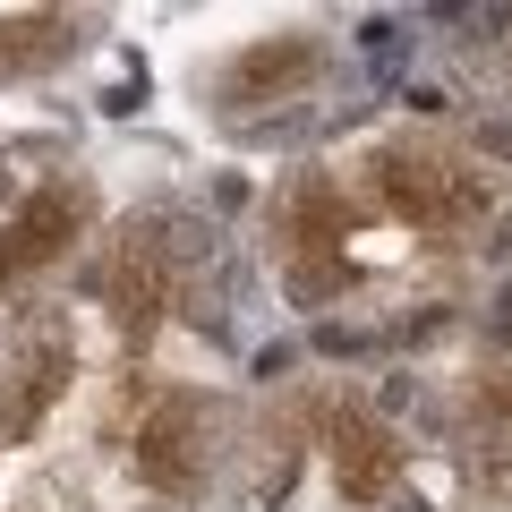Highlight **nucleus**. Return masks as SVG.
I'll use <instances>...</instances> for the list:
<instances>
[{"mask_svg": "<svg viewBox=\"0 0 512 512\" xmlns=\"http://www.w3.org/2000/svg\"><path fill=\"white\" fill-rule=\"evenodd\" d=\"M188 256H197V239H188L180 214H146V222L120 231V248L103 256V308H111V325H120L128 342H146V333L171 316Z\"/></svg>", "mask_w": 512, "mask_h": 512, "instance_id": "nucleus-1", "label": "nucleus"}, {"mask_svg": "<svg viewBox=\"0 0 512 512\" xmlns=\"http://www.w3.org/2000/svg\"><path fill=\"white\" fill-rule=\"evenodd\" d=\"M367 171H376L384 214L410 222V231L453 239V231H470V222L487 214V171H470L461 154H444V146H376Z\"/></svg>", "mask_w": 512, "mask_h": 512, "instance_id": "nucleus-2", "label": "nucleus"}, {"mask_svg": "<svg viewBox=\"0 0 512 512\" xmlns=\"http://www.w3.org/2000/svg\"><path fill=\"white\" fill-rule=\"evenodd\" d=\"M282 239H291V291L299 299H325V291L350 282V205H342V188H333L325 171H308V180L291 188Z\"/></svg>", "mask_w": 512, "mask_h": 512, "instance_id": "nucleus-3", "label": "nucleus"}, {"mask_svg": "<svg viewBox=\"0 0 512 512\" xmlns=\"http://www.w3.org/2000/svg\"><path fill=\"white\" fill-rule=\"evenodd\" d=\"M205 470H214V402H197V393L154 402V419L137 427V478L154 495H197Z\"/></svg>", "mask_w": 512, "mask_h": 512, "instance_id": "nucleus-4", "label": "nucleus"}, {"mask_svg": "<svg viewBox=\"0 0 512 512\" xmlns=\"http://www.w3.org/2000/svg\"><path fill=\"white\" fill-rule=\"evenodd\" d=\"M77 231H86V188H77V180L35 188V197H26L18 214L0 222V282L43 274L52 256H69V239H77Z\"/></svg>", "mask_w": 512, "mask_h": 512, "instance_id": "nucleus-5", "label": "nucleus"}, {"mask_svg": "<svg viewBox=\"0 0 512 512\" xmlns=\"http://www.w3.org/2000/svg\"><path fill=\"white\" fill-rule=\"evenodd\" d=\"M69 367H77V342H69L60 325H35V333H26V350L9 359V376H0V436H9V444L43 427V410L69 393Z\"/></svg>", "mask_w": 512, "mask_h": 512, "instance_id": "nucleus-6", "label": "nucleus"}, {"mask_svg": "<svg viewBox=\"0 0 512 512\" xmlns=\"http://www.w3.org/2000/svg\"><path fill=\"white\" fill-rule=\"evenodd\" d=\"M325 444H333V487L350 495V504H376V495H393V478H402V436L376 419V410L342 402L325 419Z\"/></svg>", "mask_w": 512, "mask_h": 512, "instance_id": "nucleus-7", "label": "nucleus"}, {"mask_svg": "<svg viewBox=\"0 0 512 512\" xmlns=\"http://www.w3.org/2000/svg\"><path fill=\"white\" fill-rule=\"evenodd\" d=\"M308 77H316V43H308V35H282V43H256V52L231 69V94H239V103L265 94V86L291 94V86H308Z\"/></svg>", "mask_w": 512, "mask_h": 512, "instance_id": "nucleus-8", "label": "nucleus"}, {"mask_svg": "<svg viewBox=\"0 0 512 512\" xmlns=\"http://www.w3.org/2000/svg\"><path fill=\"white\" fill-rule=\"evenodd\" d=\"M77 43V26L60 9H26V18H0V69H52Z\"/></svg>", "mask_w": 512, "mask_h": 512, "instance_id": "nucleus-9", "label": "nucleus"}, {"mask_svg": "<svg viewBox=\"0 0 512 512\" xmlns=\"http://www.w3.org/2000/svg\"><path fill=\"white\" fill-rule=\"evenodd\" d=\"M478 410H487V419H512V376H495L487 393H478Z\"/></svg>", "mask_w": 512, "mask_h": 512, "instance_id": "nucleus-10", "label": "nucleus"}]
</instances>
